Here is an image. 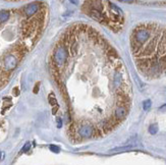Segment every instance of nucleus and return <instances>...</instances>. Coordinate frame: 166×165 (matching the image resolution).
Segmentation results:
<instances>
[{"mask_svg": "<svg viewBox=\"0 0 166 165\" xmlns=\"http://www.w3.org/2000/svg\"><path fill=\"white\" fill-rule=\"evenodd\" d=\"M67 59V51L63 46H58L54 52V63L56 65H62Z\"/></svg>", "mask_w": 166, "mask_h": 165, "instance_id": "nucleus-1", "label": "nucleus"}, {"mask_svg": "<svg viewBox=\"0 0 166 165\" xmlns=\"http://www.w3.org/2000/svg\"><path fill=\"white\" fill-rule=\"evenodd\" d=\"M3 64H4V69L7 70V71H10V70L15 68L16 64H18V60H16V58L13 55L9 54L4 58Z\"/></svg>", "mask_w": 166, "mask_h": 165, "instance_id": "nucleus-2", "label": "nucleus"}, {"mask_svg": "<svg viewBox=\"0 0 166 165\" xmlns=\"http://www.w3.org/2000/svg\"><path fill=\"white\" fill-rule=\"evenodd\" d=\"M149 37H150V32L147 29H141L136 32L135 39H136V42H138L139 44H143L149 39Z\"/></svg>", "mask_w": 166, "mask_h": 165, "instance_id": "nucleus-3", "label": "nucleus"}, {"mask_svg": "<svg viewBox=\"0 0 166 165\" xmlns=\"http://www.w3.org/2000/svg\"><path fill=\"white\" fill-rule=\"evenodd\" d=\"M80 135L83 138H90L93 135V127L89 125V124H85L83 125L80 129Z\"/></svg>", "mask_w": 166, "mask_h": 165, "instance_id": "nucleus-4", "label": "nucleus"}, {"mask_svg": "<svg viewBox=\"0 0 166 165\" xmlns=\"http://www.w3.org/2000/svg\"><path fill=\"white\" fill-rule=\"evenodd\" d=\"M126 113H127L126 109L124 108V107L120 106L115 110V116H116L117 119H122V118H124L126 116Z\"/></svg>", "mask_w": 166, "mask_h": 165, "instance_id": "nucleus-5", "label": "nucleus"}, {"mask_svg": "<svg viewBox=\"0 0 166 165\" xmlns=\"http://www.w3.org/2000/svg\"><path fill=\"white\" fill-rule=\"evenodd\" d=\"M38 8H39L38 5L35 4V3L28 5V6L26 7V14H27L28 16H31V15H33V14H35V13L37 12V10H38Z\"/></svg>", "mask_w": 166, "mask_h": 165, "instance_id": "nucleus-6", "label": "nucleus"}, {"mask_svg": "<svg viewBox=\"0 0 166 165\" xmlns=\"http://www.w3.org/2000/svg\"><path fill=\"white\" fill-rule=\"evenodd\" d=\"M134 147L131 146H123V147H117V148H113V149H111L109 152L111 153H116V152H123V151H129L131 150Z\"/></svg>", "mask_w": 166, "mask_h": 165, "instance_id": "nucleus-7", "label": "nucleus"}, {"mask_svg": "<svg viewBox=\"0 0 166 165\" xmlns=\"http://www.w3.org/2000/svg\"><path fill=\"white\" fill-rule=\"evenodd\" d=\"M8 19H9V12L6 11V10L0 11V23L6 21Z\"/></svg>", "mask_w": 166, "mask_h": 165, "instance_id": "nucleus-8", "label": "nucleus"}, {"mask_svg": "<svg viewBox=\"0 0 166 165\" xmlns=\"http://www.w3.org/2000/svg\"><path fill=\"white\" fill-rule=\"evenodd\" d=\"M120 84H121V76H120V73L116 72L115 77H114V85L118 88L120 86Z\"/></svg>", "mask_w": 166, "mask_h": 165, "instance_id": "nucleus-9", "label": "nucleus"}, {"mask_svg": "<svg viewBox=\"0 0 166 165\" xmlns=\"http://www.w3.org/2000/svg\"><path fill=\"white\" fill-rule=\"evenodd\" d=\"M157 131H158V125H157V124H152V125H150V127H149V133H150L151 135L157 134Z\"/></svg>", "mask_w": 166, "mask_h": 165, "instance_id": "nucleus-10", "label": "nucleus"}, {"mask_svg": "<svg viewBox=\"0 0 166 165\" xmlns=\"http://www.w3.org/2000/svg\"><path fill=\"white\" fill-rule=\"evenodd\" d=\"M151 105H152V103H151V100H146V101H144V103H143V108H144V110H149L150 109V107H151Z\"/></svg>", "mask_w": 166, "mask_h": 165, "instance_id": "nucleus-11", "label": "nucleus"}, {"mask_svg": "<svg viewBox=\"0 0 166 165\" xmlns=\"http://www.w3.org/2000/svg\"><path fill=\"white\" fill-rule=\"evenodd\" d=\"M50 150L52 151V152H54V153H59L60 152V148L58 147V146H55V145H51L50 147Z\"/></svg>", "mask_w": 166, "mask_h": 165, "instance_id": "nucleus-12", "label": "nucleus"}, {"mask_svg": "<svg viewBox=\"0 0 166 165\" xmlns=\"http://www.w3.org/2000/svg\"><path fill=\"white\" fill-rule=\"evenodd\" d=\"M30 148H31V143H30V142H28V143L24 144L23 148L21 149V152H28V151L30 150Z\"/></svg>", "mask_w": 166, "mask_h": 165, "instance_id": "nucleus-13", "label": "nucleus"}, {"mask_svg": "<svg viewBox=\"0 0 166 165\" xmlns=\"http://www.w3.org/2000/svg\"><path fill=\"white\" fill-rule=\"evenodd\" d=\"M110 6H111V8H113L114 10H116V11H117L119 14H122V10L120 9L119 7H117V6H116L115 4H113V3H110Z\"/></svg>", "mask_w": 166, "mask_h": 165, "instance_id": "nucleus-14", "label": "nucleus"}, {"mask_svg": "<svg viewBox=\"0 0 166 165\" xmlns=\"http://www.w3.org/2000/svg\"><path fill=\"white\" fill-rule=\"evenodd\" d=\"M77 48H78V45L77 43H74L73 45L70 46V50H71V53L74 55V54H77Z\"/></svg>", "mask_w": 166, "mask_h": 165, "instance_id": "nucleus-15", "label": "nucleus"}, {"mask_svg": "<svg viewBox=\"0 0 166 165\" xmlns=\"http://www.w3.org/2000/svg\"><path fill=\"white\" fill-rule=\"evenodd\" d=\"M49 103H50L52 106H56L57 105V101H56V99L53 98V97H49Z\"/></svg>", "mask_w": 166, "mask_h": 165, "instance_id": "nucleus-16", "label": "nucleus"}, {"mask_svg": "<svg viewBox=\"0 0 166 165\" xmlns=\"http://www.w3.org/2000/svg\"><path fill=\"white\" fill-rule=\"evenodd\" d=\"M62 126V119L61 118H57V127L60 128Z\"/></svg>", "mask_w": 166, "mask_h": 165, "instance_id": "nucleus-17", "label": "nucleus"}, {"mask_svg": "<svg viewBox=\"0 0 166 165\" xmlns=\"http://www.w3.org/2000/svg\"><path fill=\"white\" fill-rule=\"evenodd\" d=\"M39 86H40V82L36 84V86H35V88H34V91H33V92H34L35 94H37V93L39 92Z\"/></svg>", "mask_w": 166, "mask_h": 165, "instance_id": "nucleus-18", "label": "nucleus"}, {"mask_svg": "<svg viewBox=\"0 0 166 165\" xmlns=\"http://www.w3.org/2000/svg\"><path fill=\"white\" fill-rule=\"evenodd\" d=\"M19 94H20V90H19L18 88H14V89H13V95H14V96H18Z\"/></svg>", "mask_w": 166, "mask_h": 165, "instance_id": "nucleus-19", "label": "nucleus"}, {"mask_svg": "<svg viewBox=\"0 0 166 165\" xmlns=\"http://www.w3.org/2000/svg\"><path fill=\"white\" fill-rule=\"evenodd\" d=\"M57 110H58V105H56L55 107H53V109H52V113H53V114H56Z\"/></svg>", "mask_w": 166, "mask_h": 165, "instance_id": "nucleus-20", "label": "nucleus"}, {"mask_svg": "<svg viewBox=\"0 0 166 165\" xmlns=\"http://www.w3.org/2000/svg\"><path fill=\"white\" fill-rule=\"evenodd\" d=\"M159 110H166V104H164V105H162L160 108H159Z\"/></svg>", "mask_w": 166, "mask_h": 165, "instance_id": "nucleus-21", "label": "nucleus"}, {"mask_svg": "<svg viewBox=\"0 0 166 165\" xmlns=\"http://www.w3.org/2000/svg\"><path fill=\"white\" fill-rule=\"evenodd\" d=\"M3 157H4V155H3V153L0 151V160H2L3 159Z\"/></svg>", "mask_w": 166, "mask_h": 165, "instance_id": "nucleus-22", "label": "nucleus"}, {"mask_svg": "<svg viewBox=\"0 0 166 165\" xmlns=\"http://www.w3.org/2000/svg\"><path fill=\"white\" fill-rule=\"evenodd\" d=\"M71 3H74V4H78L79 2H77V1H71Z\"/></svg>", "mask_w": 166, "mask_h": 165, "instance_id": "nucleus-23", "label": "nucleus"}]
</instances>
